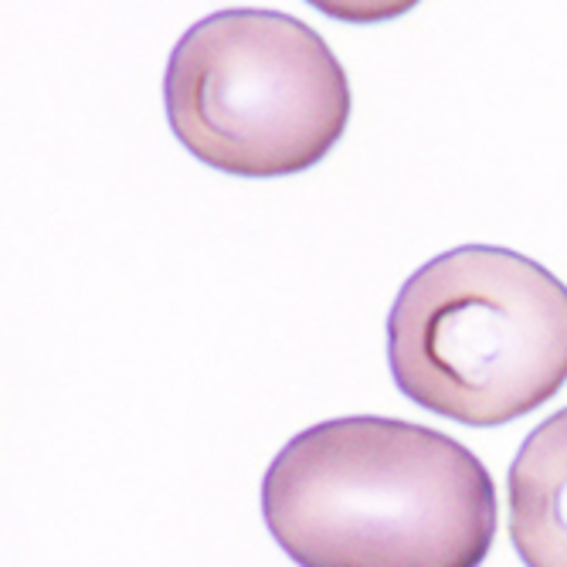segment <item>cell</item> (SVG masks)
Here are the masks:
<instances>
[{"label": "cell", "mask_w": 567, "mask_h": 567, "mask_svg": "<svg viewBox=\"0 0 567 567\" xmlns=\"http://www.w3.org/2000/svg\"><path fill=\"white\" fill-rule=\"evenodd\" d=\"M404 398L462 425H506L567 381V286L517 251L466 245L411 276L388 317Z\"/></svg>", "instance_id": "cell-2"}, {"label": "cell", "mask_w": 567, "mask_h": 567, "mask_svg": "<svg viewBox=\"0 0 567 567\" xmlns=\"http://www.w3.org/2000/svg\"><path fill=\"white\" fill-rule=\"evenodd\" d=\"M509 537L527 567H567V408L537 425L506 476Z\"/></svg>", "instance_id": "cell-4"}, {"label": "cell", "mask_w": 567, "mask_h": 567, "mask_svg": "<svg viewBox=\"0 0 567 567\" xmlns=\"http://www.w3.org/2000/svg\"><path fill=\"white\" fill-rule=\"evenodd\" d=\"M167 120L200 164L282 177L320 164L347 130L350 85L333 48L279 11H218L174 48Z\"/></svg>", "instance_id": "cell-3"}, {"label": "cell", "mask_w": 567, "mask_h": 567, "mask_svg": "<svg viewBox=\"0 0 567 567\" xmlns=\"http://www.w3.org/2000/svg\"><path fill=\"white\" fill-rule=\"evenodd\" d=\"M262 513L299 567H480L496 540L483 462L445 432L374 415L286 442Z\"/></svg>", "instance_id": "cell-1"}]
</instances>
